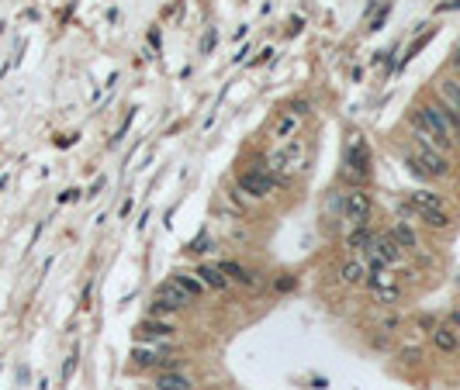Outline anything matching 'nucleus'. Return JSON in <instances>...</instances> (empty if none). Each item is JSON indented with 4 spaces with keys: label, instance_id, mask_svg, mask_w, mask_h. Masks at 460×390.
<instances>
[{
    "label": "nucleus",
    "instance_id": "ddd939ff",
    "mask_svg": "<svg viewBox=\"0 0 460 390\" xmlns=\"http://www.w3.org/2000/svg\"><path fill=\"white\" fill-rule=\"evenodd\" d=\"M367 263H363V256H350V259H343V266H339V283H346V287H367Z\"/></svg>",
    "mask_w": 460,
    "mask_h": 390
},
{
    "label": "nucleus",
    "instance_id": "bb28decb",
    "mask_svg": "<svg viewBox=\"0 0 460 390\" xmlns=\"http://www.w3.org/2000/svg\"><path fill=\"white\" fill-rule=\"evenodd\" d=\"M211 249H214L211 238H197L194 245H187V252H197V256H204V252H211Z\"/></svg>",
    "mask_w": 460,
    "mask_h": 390
},
{
    "label": "nucleus",
    "instance_id": "4468645a",
    "mask_svg": "<svg viewBox=\"0 0 460 390\" xmlns=\"http://www.w3.org/2000/svg\"><path fill=\"white\" fill-rule=\"evenodd\" d=\"M388 232L394 235V242H398L405 252H419V249H422L419 232L412 228V221H401V218H398V221H391V228H388Z\"/></svg>",
    "mask_w": 460,
    "mask_h": 390
},
{
    "label": "nucleus",
    "instance_id": "6ab92c4d",
    "mask_svg": "<svg viewBox=\"0 0 460 390\" xmlns=\"http://www.w3.org/2000/svg\"><path fill=\"white\" fill-rule=\"evenodd\" d=\"M405 201L412 207H422V211H446V201L432 190H412V194H405Z\"/></svg>",
    "mask_w": 460,
    "mask_h": 390
},
{
    "label": "nucleus",
    "instance_id": "473e14b6",
    "mask_svg": "<svg viewBox=\"0 0 460 390\" xmlns=\"http://www.w3.org/2000/svg\"><path fill=\"white\" fill-rule=\"evenodd\" d=\"M457 80H460V76H457Z\"/></svg>",
    "mask_w": 460,
    "mask_h": 390
},
{
    "label": "nucleus",
    "instance_id": "393cba45",
    "mask_svg": "<svg viewBox=\"0 0 460 390\" xmlns=\"http://www.w3.org/2000/svg\"><path fill=\"white\" fill-rule=\"evenodd\" d=\"M412 325H415L419 331H426V335H429V331L439 325V318H436V314H415V321H412Z\"/></svg>",
    "mask_w": 460,
    "mask_h": 390
},
{
    "label": "nucleus",
    "instance_id": "1a4fd4ad",
    "mask_svg": "<svg viewBox=\"0 0 460 390\" xmlns=\"http://www.w3.org/2000/svg\"><path fill=\"white\" fill-rule=\"evenodd\" d=\"M173 331H177V328H173L170 321L152 318V314H149L146 321H139V325H135V338H139V342H152V345H156V342H170V338H173Z\"/></svg>",
    "mask_w": 460,
    "mask_h": 390
},
{
    "label": "nucleus",
    "instance_id": "20e7f679",
    "mask_svg": "<svg viewBox=\"0 0 460 390\" xmlns=\"http://www.w3.org/2000/svg\"><path fill=\"white\" fill-rule=\"evenodd\" d=\"M343 180L350 187H363L370 180V145L360 135H353L346 152H343Z\"/></svg>",
    "mask_w": 460,
    "mask_h": 390
},
{
    "label": "nucleus",
    "instance_id": "2f4dec72",
    "mask_svg": "<svg viewBox=\"0 0 460 390\" xmlns=\"http://www.w3.org/2000/svg\"><path fill=\"white\" fill-rule=\"evenodd\" d=\"M457 290H460V280H457Z\"/></svg>",
    "mask_w": 460,
    "mask_h": 390
},
{
    "label": "nucleus",
    "instance_id": "a211bd4d",
    "mask_svg": "<svg viewBox=\"0 0 460 390\" xmlns=\"http://www.w3.org/2000/svg\"><path fill=\"white\" fill-rule=\"evenodd\" d=\"M436 94H439V101H443L450 111L460 114V80H457V76H443V80L436 83Z\"/></svg>",
    "mask_w": 460,
    "mask_h": 390
},
{
    "label": "nucleus",
    "instance_id": "5701e85b",
    "mask_svg": "<svg viewBox=\"0 0 460 390\" xmlns=\"http://www.w3.org/2000/svg\"><path fill=\"white\" fill-rule=\"evenodd\" d=\"M432 35H436V28H426V32H422V35H419V39H415L408 49H405V56H401V59H405V63H408V59H415V56H419V52H422V49L432 42Z\"/></svg>",
    "mask_w": 460,
    "mask_h": 390
},
{
    "label": "nucleus",
    "instance_id": "6e6552de",
    "mask_svg": "<svg viewBox=\"0 0 460 390\" xmlns=\"http://www.w3.org/2000/svg\"><path fill=\"white\" fill-rule=\"evenodd\" d=\"M301 159H305V145H301V138H288V145L270 159L274 163V173H281V176H291V173H298L301 170Z\"/></svg>",
    "mask_w": 460,
    "mask_h": 390
},
{
    "label": "nucleus",
    "instance_id": "2eb2a0df",
    "mask_svg": "<svg viewBox=\"0 0 460 390\" xmlns=\"http://www.w3.org/2000/svg\"><path fill=\"white\" fill-rule=\"evenodd\" d=\"M370 242H374V228H370V225H357V228H350L346 238H343V245L350 249V256H363V252L370 249Z\"/></svg>",
    "mask_w": 460,
    "mask_h": 390
},
{
    "label": "nucleus",
    "instance_id": "cd10ccee",
    "mask_svg": "<svg viewBox=\"0 0 460 390\" xmlns=\"http://www.w3.org/2000/svg\"><path fill=\"white\" fill-rule=\"evenodd\" d=\"M443 321H446L450 328H457V331H460V307H450V311L443 314Z\"/></svg>",
    "mask_w": 460,
    "mask_h": 390
},
{
    "label": "nucleus",
    "instance_id": "f257e3e1",
    "mask_svg": "<svg viewBox=\"0 0 460 390\" xmlns=\"http://www.w3.org/2000/svg\"><path fill=\"white\" fill-rule=\"evenodd\" d=\"M408 125H412L415 135H426V138H429L436 149H443L446 156L457 149V145H453V132H450V125H446V107H443V101L419 104V107L412 111Z\"/></svg>",
    "mask_w": 460,
    "mask_h": 390
},
{
    "label": "nucleus",
    "instance_id": "aec40b11",
    "mask_svg": "<svg viewBox=\"0 0 460 390\" xmlns=\"http://www.w3.org/2000/svg\"><path fill=\"white\" fill-rule=\"evenodd\" d=\"M415 221L426 225V228H432V232H446L453 225L450 211H422V207H415Z\"/></svg>",
    "mask_w": 460,
    "mask_h": 390
},
{
    "label": "nucleus",
    "instance_id": "dca6fc26",
    "mask_svg": "<svg viewBox=\"0 0 460 390\" xmlns=\"http://www.w3.org/2000/svg\"><path fill=\"white\" fill-rule=\"evenodd\" d=\"M152 390H194V380L180 369H159V376L152 380Z\"/></svg>",
    "mask_w": 460,
    "mask_h": 390
},
{
    "label": "nucleus",
    "instance_id": "412c9836",
    "mask_svg": "<svg viewBox=\"0 0 460 390\" xmlns=\"http://www.w3.org/2000/svg\"><path fill=\"white\" fill-rule=\"evenodd\" d=\"M370 297H374L377 304H384V307H394V304H401V300H405V287L394 280V283H388V287L370 290Z\"/></svg>",
    "mask_w": 460,
    "mask_h": 390
},
{
    "label": "nucleus",
    "instance_id": "b1692460",
    "mask_svg": "<svg viewBox=\"0 0 460 390\" xmlns=\"http://www.w3.org/2000/svg\"><path fill=\"white\" fill-rule=\"evenodd\" d=\"M398 359H401V362H419V359H422V345H419V342L401 345V349H398Z\"/></svg>",
    "mask_w": 460,
    "mask_h": 390
},
{
    "label": "nucleus",
    "instance_id": "9d476101",
    "mask_svg": "<svg viewBox=\"0 0 460 390\" xmlns=\"http://www.w3.org/2000/svg\"><path fill=\"white\" fill-rule=\"evenodd\" d=\"M152 300H163V304H170L173 311H183L187 304H194V297H190V294H187V290L173 280V276H170V280H163V283L152 290Z\"/></svg>",
    "mask_w": 460,
    "mask_h": 390
},
{
    "label": "nucleus",
    "instance_id": "f8f14e48",
    "mask_svg": "<svg viewBox=\"0 0 460 390\" xmlns=\"http://www.w3.org/2000/svg\"><path fill=\"white\" fill-rule=\"evenodd\" d=\"M457 342H460V331L450 328V325L439 318V325L429 331V345H432L436 352H443V356H457Z\"/></svg>",
    "mask_w": 460,
    "mask_h": 390
},
{
    "label": "nucleus",
    "instance_id": "f3484780",
    "mask_svg": "<svg viewBox=\"0 0 460 390\" xmlns=\"http://www.w3.org/2000/svg\"><path fill=\"white\" fill-rule=\"evenodd\" d=\"M194 273H197V276L208 283V290H218V294H225L228 287H232V280H228V276L221 273V266H218V263H201Z\"/></svg>",
    "mask_w": 460,
    "mask_h": 390
},
{
    "label": "nucleus",
    "instance_id": "9b49d317",
    "mask_svg": "<svg viewBox=\"0 0 460 390\" xmlns=\"http://www.w3.org/2000/svg\"><path fill=\"white\" fill-rule=\"evenodd\" d=\"M218 266H221V273H225L228 280L239 283V287H250V290L260 287V273L250 269V266H243V263H236V259H218Z\"/></svg>",
    "mask_w": 460,
    "mask_h": 390
},
{
    "label": "nucleus",
    "instance_id": "c85d7f7f",
    "mask_svg": "<svg viewBox=\"0 0 460 390\" xmlns=\"http://www.w3.org/2000/svg\"><path fill=\"white\" fill-rule=\"evenodd\" d=\"M73 369H77V356H70V359H66V366H63V383H70Z\"/></svg>",
    "mask_w": 460,
    "mask_h": 390
},
{
    "label": "nucleus",
    "instance_id": "f03ea898",
    "mask_svg": "<svg viewBox=\"0 0 460 390\" xmlns=\"http://www.w3.org/2000/svg\"><path fill=\"white\" fill-rule=\"evenodd\" d=\"M405 166L408 173L422 176V180H446L450 176V159L443 149H436L426 135H415L412 132V149L405 156Z\"/></svg>",
    "mask_w": 460,
    "mask_h": 390
},
{
    "label": "nucleus",
    "instance_id": "39448f33",
    "mask_svg": "<svg viewBox=\"0 0 460 390\" xmlns=\"http://www.w3.org/2000/svg\"><path fill=\"white\" fill-rule=\"evenodd\" d=\"M363 263H367V269H374V266L394 269V266L405 263V249L394 242L391 232H374V242H370V249L363 252Z\"/></svg>",
    "mask_w": 460,
    "mask_h": 390
},
{
    "label": "nucleus",
    "instance_id": "0eeeda50",
    "mask_svg": "<svg viewBox=\"0 0 460 390\" xmlns=\"http://www.w3.org/2000/svg\"><path fill=\"white\" fill-rule=\"evenodd\" d=\"M274 176L267 173V170H243L239 176H236V190H239V197H250V201H263V197H270L274 194Z\"/></svg>",
    "mask_w": 460,
    "mask_h": 390
},
{
    "label": "nucleus",
    "instance_id": "7ed1b4c3",
    "mask_svg": "<svg viewBox=\"0 0 460 390\" xmlns=\"http://www.w3.org/2000/svg\"><path fill=\"white\" fill-rule=\"evenodd\" d=\"M329 207H332L350 228H357V225H370V218H374V201H370V194H367L363 187L332 190Z\"/></svg>",
    "mask_w": 460,
    "mask_h": 390
},
{
    "label": "nucleus",
    "instance_id": "7c9ffc66",
    "mask_svg": "<svg viewBox=\"0 0 460 390\" xmlns=\"http://www.w3.org/2000/svg\"><path fill=\"white\" fill-rule=\"evenodd\" d=\"M457 359H460V342H457Z\"/></svg>",
    "mask_w": 460,
    "mask_h": 390
},
{
    "label": "nucleus",
    "instance_id": "a878e982",
    "mask_svg": "<svg viewBox=\"0 0 460 390\" xmlns=\"http://www.w3.org/2000/svg\"><path fill=\"white\" fill-rule=\"evenodd\" d=\"M443 107H446V104H443ZM446 125H450V132H453V145L460 149V114L450 111V107H446Z\"/></svg>",
    "mask_w": 460,
    "mask_h": 390
},
{
    "label": "nucleus",
    "instance_id": "c756f323",
    "mask_svg": "<svg viewBox=\"0 0 460 390\" xmlns=\"http://www.w3.org/2000/svg\"><path fill=\"white\" fill-rule=\"evenodd\" d=\"M294 283H298V280H294V276H284V280H281V283H277V290H291V287H294Z\"/></svg>",
    "mask_w": 460,
    "mask_h": 390
},
{
    "label": "nucleus",
    "instance_id": "423d86ee",
    "mask_svg": "<svg viewBox=\"0 0 460 390\" xmlns=\"http://www.w3.org/2000/svg\"><path fill=\"white\" fill-rule=\"evenodd\" d=\"M305 114H308V101H294L291 107L277 111V118L270 121V138H277V142H288V138H294V135L301 132V121H305Z\"/></svg>",
    "mask_w": 460,
    "mask_h": 390
},
{
    "label": "nucleus",
    "instance_id": "4be33fe9",
    "mask_svg": "<svg viewBox=\"0 0 460 390\" xmlns=\"http://www.w3.org/2000/svg\"><path fill=\"white\" fill-rule=\"evenodd\" d=\"M170 276H173V280H177V283H180L190 297H194V300H197L201 294H208V283H204L197 273H183V269H177V273H170Z\"/></svg>",
    "mask_w": 460,
    "mask_h": 390
}]
</instances>
